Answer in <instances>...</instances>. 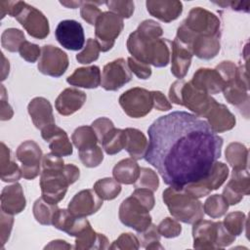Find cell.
<instances>
[{
  "label": "cell",
  "instance_id": "obj_8",
  "mask_svg": "<svg viewBox=\"0 0 250 250\" xmlns=\"http://www.w3.org/2000/svg\"><path fill=\"white\" fill-rule=\"evenodd\" d=\"M120 222L138 232L144 231L151 224L149 210L137 198L130 195L124 199L119 206Z\"/></svg>",
  "mask_w": 250,
  "mask_h": 250
},
{
  "label": "cell",
  "instance_id": "obj_62",
  "mask_svg": "<svg viewBox=\"0 0 250 250\" xmlns=\"http://www.w3.org/2000/svg\"><path fill=\"white\" fill-rule=\"evenodd\" d=\"M71 248H72V246L70 244H68L66 241L61 240V239L53 240L48 245L45 246V249H71Z\"/></svg>",
  "mask_w": 250,
  "mask_h": 250
},
{
  "label": "cell",
  "instance_id": "obj_61",
  "mask_svg": "<svg viewBox=\"0 0 250 250\" xmlns=\"http://www.w3.org/2000/svg\"><path fill=\"white\" fill-rule=\"evenodd\" d=\"M216 4L227 7L229 6L231 10L233 11H238V12H249V2H241V1H223V2H215Z\"/></svg>",
  "mask_w": 250,
  "mask_h": 250
},
{
  "label": "cell",
  "instance_id": "obj_18",
  "mask_svg": "<svg viewBox=\"0 0 250 250\" xmlns=\"http://www.w3.org/2000/svg\"><path fill=\"white\" fill-rule=\"evenodd\" d=\"M103 205V199L94 189H83L69 201L67 210L75 217H87L96 213Z\"/></svg>",
  "mask_w": 250,
  "mask_h": 250
},
{
  "label": "cell",
  "instance_id": "obj_60",
  "mask_svg": "<svg viewBox=\"0 0 250 250\" xmlns=\"http://www.w3.org/2000/svg\"><path fill=\"white\" fill-rule=\"evenodd\" d=\"M1 120H9L12 118L14 112L11 107V105L5 101L6 95H5V88L3 85H1Z\"/></svg>",
  "mask_w": 250,
  "mask_h": 250
},
{
  "label": "cell",
  "instance_id": "obj_17",
  "mask_svg": "<svg viewBox=\"0 0 250 250\" xmlns=\"http://www.w3.org/2000/svg\"><path fill=\"white\" fill-rule=\"evenodd\" d=\"M193 247L196 249H219V225L220 222L198 220L192 224Z\"/></svg>",
  "mask_w": 250,
  "mask_h": 250
},
{
  "label": "cell",
  "instance_id": "obj_35",
  "mask_svg": "<svg viewBox=\"0 0 250 250\" xmlns=\"http://www.w3.org/2000/svg\"><path fill=\"white\" fill-rule=\"evenodd\" d=\"M226 159L232 169H246L248 165V149L241 143H230L226 148Z\"/></svg>",
  "mask_w": 250,
  "mask_h": 250
},
{
  "label": "cell",
  "instance_id": "obj_55",
  "mask_svg": "<svg viewBox=\"0 0 250 250\" xmlns=\"http://www.w3.org/2000/svg\"><path fill=\"white\" fill-rule=\"evenodd\" d=\"M92 128L94 129L99 142L102 144L104 138L106 136V134L109 131H111L114 128V125L110 119L106 117H100L95 121H93Z\"/></svg>",
  "mask_w": 250,
  "mask_h": 250
},
{
  "label": "cell",
  "instance_id": "obj_48",
  "mask_svg": "<svg viewBox=\"0 0 250 250\" xmlns=\"http://www.w3.org/2000/svg\"><path fill=\"white\" fill-rule=\"evenodd\" d=\"M109 12H112L122 19H129L135 9L133 1L130 0H110L104 2Z\"/></svg>",
  "mask_w": 250,
  "mask_h": 250
},
{
  "label": "cell",
  "instance_id": "obj_54",
  "mask_svg": "<svg viewBox=\"0 0 250 250\" xmlns=\"http://www.w3.org/2000/svg\"><path fill=\"white\" fill-rule=\"evenodd\" d=\"M215 69L221 75L226 85L232 83L235 80L237 66L235 65L234 62L230 61H224L221 63H219Z\"/></svg>",
  "mask_w": 250,
  "mask_h": 250
},
{
  "label": "cell",
  "instance_id": "obj_41",
  "mask_svg": "<svg viewBox=\"0 0 250 250\" xmlns=\"http://www.w3.org/2000/svg\"><path fill=\"white\" fill-rule=\"evenodd\" d=\"M25 41L24 34L18 28H8L1 35V45L9 52H19L21 45Z\"/></svg>",
  "mask_w": 250,
  "mask_h": 250
},
{
  "label": "cell",
  "instance_id": "obj_20",
  "mask_svg": "<svg viewBox=\"0 0 250 250\" xmlns=\"http://www.w3.org/2000/svg\"><path fill=\"white\" fill-rule=\"evenodd\" d=\"M52 225L70 236H77L91 225L85 217H75L67 209H58L54 215Z\"/></svg>",
  "mask_w": 250,
  "mask_h": 250
},
{
  "label": "cell",
  "instance_id": "obj_24",
  "mask_svg": "<svg viewBox=\"0 0 250 250\" xmlns=\"http://www.w3.org/2000/svg\"><path fill=\"white\" fill-rule=\"evenodd\" d=\"M86 102V94L76 88L64 89L56 99L55 106L57 111L63 115H71L79 110Z\"/></svg>",
  "mask_w": 250,
  "mask_h": 250
},
{
  "label": "cell",
  "instance_id": "obj_34",
  "mask_svg": "<svg viewBox=\"0 0 250 250\" xmlns=\"http://www.w3.org/2000/svg\"><path fill=\"white\" fill-rule=\"evenodd\" d=\"M0 155L1 180L8 183L19 181L22 177L21 170L11 158V150L4 143H1Z\"/></svg>",
  "mask_w": 250,
  "mask_h": 250
},
{
  "label": "cell",
  "instance_id": "obj_47",
  "mask_svg": "<svg viewBox=\"0 0 250 250\" xmlns=\"http://www.w3.org/2000/svg\"><path fill=\"white\" fill-rule=\"evenodd\" d=\"M104 2H97V1H82V5L80 7V15L81 18L91 25H95L99 17L103 14L98 5L104 4Z\"/></svg>",
  "mask_w": 250,
  "mask_h": 250
},
{
  "label": "cell",
  "instance_id": "obj_39",
  "mask_svg": "<svg viewBox=\"0 0 250 250\" xmlns=\"http://www.w3.org/2000/svg\"><path fill=\"white\" fill-rule=\"evenodd\" d=\"M93 189L103 200H112L121 192V186L115 179L104 178L94 184Z\"/></svg>",
  "mask_w": 250,
  "mask_h": 250
},
{
  "label": "cell",
  "instance_id": "obj_22",
  "mask_svg": "<svg viewBox=\"0 0 250 250\" xmlns=\"http://www.w3.org/2000/svg\"><path fill=\"white\" fill-rule=\"evenodd\" d=\"M147 12L163 22L177 20L183 12V4L177 0H148L146 2Z\"/></svg>",
  "mask_w": 250,
  "mask_h": 250
},
{
  "label": "cell",
  "instance_id": "obj_12",
  "mask_svg": "<svg viewBox=\"0 0 250 250\" xmlns=\"http://www.w3.org/2000/svg\"><path fill=\"white\" fill-rule=\"evenodd\" d=\"M16 156L21 162V175L26 180L35 179L40 173L43 153L40 146L31 140L21 143L16 151Z\"/></svg>",
  "mask_w": 250,
  "mask_h": 250
},
{
  "label": "cell",
  "instance_id": "obj_56",
  "mask_svg": "<svg viewBox=\"0 0 250 250\" xmlns=\"http://www.w3.org/2000/svg\"><path fill=\"white\" fill-rule=\"evenodd\" d=\"M131 195L137 198L149 211L154 207L155 199L151 190L147 188H135V190L132 192Z\"/></svg>",
  "mask_w": 250,
  "mask_h": 250
},
{
  "label": "cell",
  "instance_id": "obj_46",
  "mask_svg": "<svg viewBox=\"0 0 250 250\" xmlns=\"http://www.w3.org/2000/svg\"><path fill=\"white\" fill-rule=\"evenodd\" d=\"M100 51H101V48L98 42L96 41V39L89 38L86 41V45L84 49L76 55V60L78 61V62L83 64L93 62L99 59Z\"/></svg>",
  "mask_w": 250,
  "mask_h": 250
},
{
  "label": "cell",
  "instance_id": "obj_30",
  "mask_svg": "<svg viewBox=\"0 0 250 250\" xmlns=\"http://www.w3.org/2000/svg\"><path fill=\"white\" fill-rule=\"evenodd\" d=\"M124 131L126 135L125 150L135 160L144 158L148 147V142L145 134L136 128H126Z\"/></svg>",
  "mask_w": 250,
  "mask_h": 250
},
{
  "label": "cell",
  "instance_id": "obj_32",
  "mask_svg": "<svg viewBox=\"0 0 250 250\" xmlns=\"http://www.w3.org/2000/svg\"><path fill=\"white\" fill-rule=\"evenodd\" d=\"M74 248L78 250L107 249L109 248V244L105 235L95 231L90 226L76 236Z\"/></svg>",
  "mask_w": 250,
  "mask_h": 250
},
{
  "label": "cell",
  "instance_id": "obj_51",
  "mask_svg": "<svg viewBox=\"0 0 250 250\" xmlns=\"http://www.w3.org/2000/svg\"><path fill=\"white\" fill-rule=\"evenodd\" d=\"M140 247V241L138 236L131 232L122 233L119 237L112 242L109 246L110 249H122V250H136Z\"/></svg>",
  "mask_w": 250,
  "mask_h": 250
},
{
  "label": "cell",
  "instance_id": "obj_1",
  "mask_svg": "<svg viewBox=\"0 0 250 250\" xmlns=\"http://www.w3.org/2000/svg\"><path fill=\"white\" fill-rule=\"evenodd\" d=\"M145 159L174 188L200 181L221 156L223 138L206 120L187 111L160 116L147 129Z\"/></svg>",
  "mask_w": 250,
  "mask_h": 250
},
{
  "label": "cell",
  "instance_id": "obj_53",
  "mask_svg": "<svg viewBox=\"0 0 250 250\" xmlns=\"http://www.w3.org/2000/svg\"><path fill=\"white\" fill-rule=\"evenodd\" d=\"M128 66L138 78L140 79H148L151 75V67L149 64L140 62L133 57H129L127 60Z\"/></svg>",
  "mask_w": 250,
  "mask_h": 250
},
{
  "label": "cell",
  "instance_id": "obj_16",
  "mask_svg": "<svg viewBox=\"0 0 250 250\" xmlns=\"http://www.w3.org/2000/svg\"><path fill=\"white\" fill-rule=\"evenodd\" d=\"M250 192V177L246 169H232L231 177L225 188L223 189V197L229 205L239 203L243 195H248Z\"/></svg>",
  "mask_w": 250,
  "mask_h": 250
},
{
  "label": "cell",
  "instance_id": "obj_6",
  "mask_svg": "<svg viewBox=\"0 0 250 250\" xmlns=\"http://www.w3.org/2000/svg\"><path fill=\"white\" fill-rule=\"evenodd\" d=\"M64 165L44 167L40 175L42 198L51 204H58L65 195L70 185Z\"/></svg>",
  "mask_w": 250,
  "mask_h": 250
},
{
  "label": "cell",
  "instance_id": "obj_4",
  "mask_svg": "<svg viewBox=\"0 0 250 250\" xmlns=\"http://www.w3.org/2000/svg\"><path fill=\"white\" fill-rule=\"evenodd\" d=\"M1 18L6 15L14 17L27 33L36 38L44 39L49 35V21L44 14L23 1H1Z\"/></svg>",
  "mask_w": 250,
  "mask_h": 250
},
{
  "label": "cell",
  "instance_id": "obj_27",
  "mask_svg": "<svg viewBox=\"0 0 250 250\" xmlns=\"http://www.w3.org/2000/svg\"><path fill=\"white\" fill-rule=\"evenodd\" d=\"M207 122L215 133L231 130L235 126V117L223 104L215 103L206 115Z\"/></svg>",
  "mask_w": 250,
  "mask_h": 250
},
{
  "label": "cell",
  "instance_id": "obj_11",
  "mask_svg": "<svg viewBox=\"0 0 250 250\" xmlns=\"http://www.w3.org/2000/svg\"><path fill=\"white\" fill-rule=\"evenodd\" d=\"M68 57L62 49L53 45H44L38 62V70L52 77L62 76L68 67Z\"/></svg>",
  "mask_w": 250,
  "mask_h": 250
},
{
  "label": "cell",
  "instance_id": "obj_58",
  "mask_svg": "<svg viewBox=\"0 0 250 250\" xmlns=\"http://www.w3.org/2000/svg\"><path fill=\"white\" fill-rule=\"evenodd\" d=\"M152 94V101H153V107L160 110V111H167L172 108L171 103L168 99L164 96V94L160 91H151Z\"/></svg>",
  "mask_w": 250,
  "mask_h": 250
},
{
  "label": "cell",
  "instance_id": "obj_19",
  "mask_svg": "<svg viewBox=\"0 0 250 250\" xmlns=\"http://www.w3.org/2000/svg\"><path fill=\"white\" fill-rule=\"evenodd\" d=\"M42 138L49 143L51 152L58 156H68L73 152L72 145L64 130L56 124L49 125L41 130Z\"/></svg>",
  "mask_w": 250,
  "mask_h": 250
},
{
  "label": "cell",
  "instance_id": "obj_50",
  "mask_svg": "<svg viewBox=\"0 0 250 250\" xmlns=\"http://www.w3.org/2000/svg\"><path fill=\"white\" fill-rule=\"evenodd\" d=\"M136 30L140 35L149 39H158L163 34L161 25L153 20H146L142 21Z\"/></svg>",
  "mask_w": 250,
  "mask_h": 250
},
{
  "label": "cell",
  "instance_id": "obj_57",
  "mask_svg": "<svg viewBox=\"0 0 250 250\" xmlns=\"http://www.w3.org/2000/svg\"><path fill=\"white\" fill-rule=\"evenodd\" d=\"M14 224L13 215L7 214L1 210V244L2 246L9 239Z\"/></svg>",
  "mask_w": 250,
  "mask_h": 250
},
{
  "label": "cell",
  "instance_id": "obj_3",
  "mask_svg": "<svg viewBox=\"0 0 250 250\" xmlns=\"http://www.w3.org/2000/svg\"><path fill=\"white\" fill-rule=\"evenodd\" d=\"M171 47L172 42L166 38H146L137 30L127 39V49L133 58L155 67H163L169 63Z\"/></svg>",
  "mask_w": 250,
  "mask_h": 250
},
{
  "label": "cell",
  "instance_id": "obj_38",
  "mask_svg": "<svg viewBox=\"0 0 250 250\" xmlns=\"http://www.w3.org/2000/svg\"><path fill=\"white\" fill-rule=\"evenodd\" d=\"M71 141L78 150L94 146L99 142L92 126H80L71 135Z\"/></svg>",
  "mask_w": 250,
  "mask_h": 250
},
{
  "label": "cell",
  "instance_id": "obj_23",
  "mask_svg": "<svg viewBox=\"0 0 250 250\" xmlns=\"http://www.w3.org/2000/svg\"><path fill=\"white\" fill-rule=\"evenodd\" d=\"M27 110L37 129L42 130L49 125L55 124L53 107L47 99L43 97L32 99L27 105Z\"/></svg>",
  "mask_w": 250,
  "mask_h": 250
},
{
  "label": "cell",
  "instance_id": "obj_44",
  "mask_svg": "<svg viewBox=\"0 0 250 250\" xmlns=\"http://www.w3.org/2000/svg\"><path fill=\"white\" fill-rule=\"evenodd\" d=\"M134 185L136 188H147L153 192L159 187L158 176L152 169L142 167L140 169V176Z\"/></svg>",
  "mask_w": 250,
  "mask_h": 250
},
{
  "label": "cell",
  "instance_id": "obj_29",
  "mask_svg": "<svg viewBox=\"0 0 250 250\" xmlns=\"http://www.w3.org/2000/svg\"><path fill=\"white\" fill-rule=\"evenodd\" d=\"M221 49L220 38L212 36H195L189 44V50L201 60L215 58Z\"/></svg>",
  "mask_w": 250,
  "mask_h": 250
},
{
  "label": "cell",
  "instance_id": "obj_2",
  "mask_svg": "<svg viewBox=\"0 0 250 250\" xmlns=\"http://www.w3.org/2000/svg\"><path fill=\"white\" fill-rule=\"evenodd\" d=\"M195 36L221 37V21L210 11L201 7L192 8L177 29L176 39L189 49Z\"/></svg>",
  "mask_w": 250,
  "mask_h": 250
},
{
  "label": "cell",
  "instance_id": "obj_45",
  "mask_svg": "<svg viewBox=\"0 0 250 250\" xmlns=\"http://www.w3.org/2000/svg\"><path fill=\"white\" fill-rule=\"evenodd\" d=\"M79 151V158L84 166L88 168H94L99 166L104 160L103 150L99 146H90Z\"/></svg>",
  "mask_w": 250,
  "mask_h": 250
},
{
  "label": "cell",
  "instance_id": "obj_15",
  "mask_svg": "<svg viewBox=\"0 0 250 250\" xmlns=\"http://www.w3.org/2000/svg\"><path fill=\"white\" fill-rule=\"evenodd\" d=\"M55 35L58 42L67 50L77 51L84 47V29L81 23L74 20L60 21L55 30Z\"/></svg>",
  "mask_w": 250,
  "mask_h": 250
},
{
  "label": "cell",
  "instance_id": "obj_25",
  "mask_svg": "<svg viewBox=\"0 0 250 250\" xmlns=\"http://www.w3.org/2000/svg\"><path fill=\"white\" fill-rule=\"evenodd\" d=\"M26 206L23 189L19 183L7 186L1 192V210L7 214H19Z\"/></svg>",
  "mask_w": 250,
  "mask_h": 250
},
{
  "label": "cell",
  "instance_id": "obj_7",
  "mask_svg": "<svg viewBox=\"0 0 250 250\" xmlns=\"http://www.w3.org/2000/svg\"><path fill=\"white\" fill-rule=\"evenodd\" d=\"M124 27L123 19L112 12H103L95 24V36L102 52L109 51Z\"/></svg>",
  "mask_w": 250,
  "mask_h": 250
},
{
  "label": "cell",
  "instance_id": "obj_21",
  "mask_svg": "<svg viewBox=\"0 0 250 250\" xmlns=\"http://www.w3.org/2000/svg\"><path fill=\"white\" fill-rule=\"evenodd\" d=\"M190 83L196 89L203 91L210 96L223 92L226 87L225 81L216 69L205 67L199 68L194 72Z\"/></svg>",
  "mask_w": 250,
  "mask_h": 250
},
{
  "label": "cell",
  "instance_id": "obj_5",
  "mask_svg": "<svg viewBox=\"0 0 250 250\" xmlns=\"http://www.w3.org/2000/svg\"><path fill=\"white\" fill-rule=\"evenodd\" d=\"M162 198L170 214L177 220L186 224H194L203 219L204 211L199 198L195 197L185 188H167Z\"/></svg>",
  "mask_w": 250,
  "mask_h": 250
},
{
  "label": "cell",
  "instance_id": "obj_63",
  "mask_svg": "<svg viewBox=\"0 0 250 250\" xmlns=\"http://www.w3.org/2000/svg\"><path fill=\"white\" fill-rule=\"evenodd\" d=\"M60 3L62 6H65L66 8H71V9L81 7V5H82V1H61Z\"/></svg>",
  "mask_w": 250,
  "mask_h": 250
},
{
  "label": "cell",
  "instance_id": "obj_10",
  "mask_svg": "<svg viewBox=\"0 0 250 250\" xmlns=\"http://www.w3.org/2000/svg\"><path fill=\"white\" fill-rule=\"evenodd\" d=\"M229 176V167L223 163L216 161L208 175L198 182L185 186V189L197 198L208 195L211 191L218 189L227 180Z\"/></svg>",
  "mask_w": 250,
  "mask_h": 250
},
{
  "label": "cell",
  "instance_id": "obj_31",
  "mask_svg": "<svg viewBox=\"0 0 250 250\" xmlns=\"http://www.w3.org/2000/svg\"><path fill=\"white\" fill-rule=\"evenodd\" d=\"M140 166L133 158L120 160L112 169L113 178L121 184L132 185L140 176Z\"/></svg>",
  "mask_w": 250,
  "mask_h": 250
},
{
  "label": "cell",
  "instance_id": "obj_40",
  "mask_svg": "<svg viewBox=\"0 0 250 250\" xmlns=\"http://www.w3.org/2000/svg\"><path fill=\"white\" fill-rule=\"evenodd\" d=\"M202 206L204 213L212 219L224 216L229 209V203L221 194H213L209 196Z\"/></svg>",
  "mask_w": 250,
  "mask_h": 250
},
{
  "label": "cell",
  "instance_id": "obj_14",
  "mask_svg": "<svg viewBox=\"0 0 250 250\" xmlns=\"http://www.w3.org/2000/svg\"><path fill=\"white\" fill-rule=\"evenodd\" d=\"M181 101L182 105L194 112L198 117H206L216 103V100L210 95L193 87L190 81L184 83L181 92Z\"/></svg>",
  "mask_w": 250,
  "mask_h": 250
},
{
  "label": "cell",
  "instance_id": "obj_59",
  "mask_svg": "<svg viewBox=\"0 0 250 250\" xmlns=\"http://www.w3.org/2000/svg\"><path fill=\"white\" fill-rule=\"evenodd\" d=\"M186 81L184 79H179L175 81L170 89H169V100L173 104H176L178 105H182V101H181V92L183 85Z\"/></svg>",
  "mask_w": 250,
  "mask_h": 250
},
{
  "label": "cell",
  "instance_id": "obj_28",
  "mask_svg": "<svg viewBox=\"0 0 250 250\" xmlns=\"http://www.w3.org/2000/svg\"><path fill=\"white\" fill-rule=\"evenodd\" d=\"M101 70L97 65L79 67L66 78V82L75 87L95 89L101 85Z\"/></svg>",
  "mask_w": 250,
  "mask_h": 250
},
{
  "label": "cell",
  "instance_id": "obj_43",
  "mask_svg": "<svg viewBox=\"0 0 250 250\" xmlns=\"http://www.w3.org/2000/svg\"><path fill=\"white\" fill-rule=\"evenodd\" d=\"M225 228L235 237L240 235L245 228L246 224V215L241 211H234L229 213L224 222Z\"/></svg>",
  "mask_w": 250,
  "mask_h": 250
},
{
  "label": "cell",
  "instance_id": "obj_37",
  "mask_svg": "<svg viewBox=\"0 0 250 250\" xmlns=\"http://www.w3.org/2000/svg\"><path fill=\"white\" fill-rule=\"evenodd\" d=\"M57 204H51L42 197L35 200L33 204V216L35 220L44 226H50L53 223V218L58 210Z\"/></svg>",
  "mask_w": 250,
  "mask_h": 250
},
{
  "label": "cell",
  "instance_id": "obj_36",
  "mask_svg": "<svg viewBox=\"0 0 250 250\" xmlns=\"http://www.w3.org/2000/svg\"><path fill=\"white\" fill-rule=\"evenodd\" d=\"M125 142H126L125 131L122 129L113 128L104 138L102 145L106 154L113 155L120 152L125 147Z\"/></svg>",
  "mask_w": 250,
  "mask_h": 250
},
{
  "label": "cell",
  "instance_id": "obj_42",
  "mask_svg": "<svg viewBox=\"0 0 250 250\" xmlns=\"http://www.w3.org/2000/svg\"><path fill=\"white\" fill-rule=\"evenodd\" d=\"M160 236L157 227L153 224H150L144 231L138 234L140 245L146 249H163L160 244Z\"/></svg>",
  "mask_w": 250,
  "mask_h": 250
},
{
  "label": "cell",
  "instance_id": "obj_26",
  "mask_svg": "<svg viewBox=\"0 0 250 250\" xmlns=\"http://www.w3.org/2000/svg\"><path fill=\"white\" fill-rule=\"evenodd\" d=\"M192 56V53L187 46L176 38L173 40L171 47V72L175 77L183 79L187 75Z\"/></svg>",
  "mask_w": 250,
  "mask_h": 250
},
{
  "label": "cell",
  "instance_id": "obj_33",
  "mask_svg": "<svg viewBox=\"0 0 250 250\" xmlns=\"http://www.w3.org/2000/svg\"><path fill=\"white\" fill-rule=\"evenodd\" d=\"M225 99L232 105H235L241 112L244 109L245 114L248 117L249 108V95L248 89L237 83L235 80L232 83L227 84L223 90Z\"/></svg>",
  "mask_w": 250,
  "mask_h": 250
},
{
  "label": "cell",
  "instance_id": "obj_49",
  "mask_svg": "<svg viewBox=\"0 0 250 250\" xmlns=\"http://www.w3.org/2000/svg\"><path fill=\"white\" fill-rule=\"evenodd\" d=\"M157 229L161 236H164L165 238H173L181 234L182 226L176 219L167 217L159 223Z\"/></svg>",
  "mask_w": 250,
  "mask_h": 250
},
{
  "label": "cell",
  "instance_id": "obj_13",
  "mask_svg": "<svg viewBox=\"0 0 250 250\" xmlns=\"http://www.w3.org/2000/svg\"><path fill=\"white\" fill-rule=\"evenodd\" d=\"M132 72L127 62L119 58L106 63L102 72L101 86L105 91H116L130 82Z\"/></svg>",
  "mask_w": 250,
  "mask_h": 250
},
{
  "label": "cell",
  "instance_id": "obj_9",
  "mask_svg": "<svg viewBox=\"0 0 250 250\" xmlns=\"http://www.w3.org/2000/svg\"><path fill=\"white\" fill-rule=\"evenodd\" d=\"M119 104L128 116L133 118L144 117L153 107L151 91L140 87L129 89L119 97Z\"/></svg>",
  "mask_w": 250,
  "mask_h": 250
},
{
  "label": "cell",
  "instance_id": "obj_52",
  "mask_svg": "<svg viewBox=\"0 0 250 250\" xmlns=\"http://www.w3.org/2000/svg\"><path fill=\"white\" fill-rule=\"evenodd\" d=\"M19 53L24 61L31 63L35 62L39 57H41V49L39 46L26 40L21 45Z\"/></svg>",
  "mask_w": 250,
  "mask_h": 250
}]
</instances>
